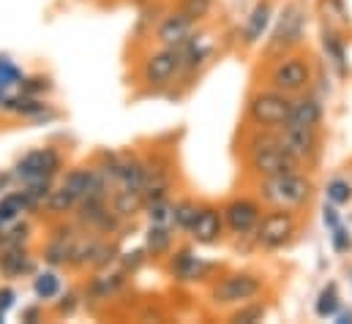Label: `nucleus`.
I'll return each mask as SVG.
<instances>
[{"label":"nucleus","instance_id":"1","mask_svg":"<svg viewBox=\"0 0 352 324\" xmlns=\"http://www.w3.org/2000/svg\"><path fill=\"white\" fill-rule=\"evenodd\" d=\"M252 191L263 202V207H281V210L303 213L314 199L317 183L311 180V174H306V169H295V172L252 180Z\"/></svg>","mask_w":352,"mask_h":324},{"label":"nucleus","instance_id":"2","mask_svg":"<svg viewBox=\"0 0 352 324\" xmlns=\"http://www.w3.org/2000/svg\"><path fill=\"white\" fill-rule=\"evenodd\" d=\"M249 128H252V126H249ZM241 153H243L246 174H249L252 180L303 169L300 163L295 161V159L276 142V134H273V131H263V128H252V134H246Z\"/></svg>","mask_w":352,"mask_h":324},{"label":"nucleus","instance_id":"3","mask_svg":"<svg viewBox=\"0 0 352 324\" xmlns=\"http://www.w3.org/2000/svg\"><path fill=\"white\" fill-rule=\"evenodd\" d=\"M314 80H317V69H314L311 55L303 47L276 55L265 66V84L273 90H281L292 98L300 93H309L314 87Z\"/></svg>","mask_w":352,"mask_h":324},{"label":"nucleus","instance_id":"4","mask_svg":"<svg viewBox=\"0 0 352 324\" xmlns=\"http://www.w3.org/2000/svg\"><path fill=\"white\" fill-rule=\"evenodd\" d=\"M265 294V278L252 270H227L210 278L208 303L213 308H235L249 300H260Z\"/></svg>","mask_w":352,"mask_h":324},{"label":"nucleus","instance_id":"5","mask_svg":"<svg viewBox=\"0 0 352 324\" xmlns=\"http://www.w3.org/2000/svg\"><path fill=\"white\" fill-rule=\"evenodd\" d=\"M303 227V213L298 210H281V207H265L254 232L249 235L254 248L260 251H281L287 245L295 243V238L300 235Z\"/></svg>","mask_w":352,"mask_h":324},{"label":"nucleus","instance_id":"6","mask_svg":"<svg viewBox=\"0 0 352 324\" xmlns=\"http://www.w3.org/2000/svg\"><path fill=\"white\" fill-rule=\"evenodd\" d=\"M289 109H292V95H287L281 90H273L267 84H260L246 98V123L252 128L278 131V128L287 126Z\"/></svg>","mask_w":352,"mask_h":324},{"label":"nucleus","instance_id":"7","mask_svg":"<svg viewBox=\"0 0 352 324\" xmlns=\"http://www.w3.org/2000/svg\"><path fill=\"white\" fill-rule=\"evenodd\" d=\"M306 27H309V11L300 3H287L281 8V14L273 16V30H270V38L263 49L265 60L292 52V49H300Z\"/></svg>","mask_w":352,"mask_h":324},{"label":"nucleus","instance_id":"8","mask_svg":"<svg viewBox=\"0 0 352 324\" xmlns=\"http://www.w3.org/2000/svg\"><path fill=\"white\" fill-rule=\"evenodd\" d=\"M180 69H183V49L159 47V49L148 52L145 60L140 63V80L151 93H162V90L177 84Z\"/></svg>","mask_w":352,"mask_h":324},{"label":"nucleus","instance_id":"9","mask_svg":"<svg viewBox=\"0 0 352 324\" xmlns=\"http://www.w3.org/2000/svg\"><path fill=\"white\" fill-rule=\"evenodd\" d=\"M263 202L254 194H235L221 205V216H224V229L230 238L243 240L254 232L260 216H263Z\"/></svg>","mask_w":352,"mask_h":324},{"label":"nucleus","instance_id":"10","mask_svg":"<svg viewBox=\"0 0 352 324\" xmlns=\"http://www.w3.org/2000/svg\"><path fill=\"white\" fill-rule=\"evenodd\" d=\"M164 259H167V275L177 284L208 281V278H213V270H216V264L202 259L194 251V245H175Z\"/></svg>","mask_w":352,"mask_h":324},{"label":"nucleus","instance_id":"11","mask_svg":"<svg viewBox=\"0 0 352 324\" xmlns=\"http://www.w3.org/2000/svg\"><path fill=\"white\" fill-rule=\"evenodd\" d=\"M60 166H63V156L58 148H36L14 163L11 174L19 185H28L36 180H55Z\"/></svg>","mask_w":352,"mask_h":324},{"label":"nucleus","instance_id":"12","mask_svg":"<svg viewBox=\"0 0 352 324\" xmlns=\"http://www.w3.org/2000/svg\"><path fill=\"white\" fill-rule=\"evenodd\" d=\"M273 134H276V142L303 169L314 166L320 153H322V131L320 128H289V126H284Z\"/></svg>","mask_w":352,"mask_h":324},{"label":"nucleus","instance_id":"13","mask_svg":"<svg viewBox=\"0 0 352 324\" xmlns=\"http://www.w3.org/2000/svg\"><path fill=\"white\" fill-rule=\"evenodd\" d=\"M194 33H197V19L194 16H188L183 8H170V11H164V16L156 22V27H153V41L159 44V47H175V49H183L191 38H194Z\"/></svg>","mask_w":352,"mask_h":324},{"label":"nucleus","instance_id":"14","mask_svg":"<svg viewBox=\"0 0 352 324\" xmlns=\"http://www.w3.org/2000/svg\"><path fill=\"white\" fill-rule=\"evenodd\" d=\"M227 229H224V216H221V205L213 202H202L199 213L188 229V240L194 245H216L224 240Z\"/></svg>","mask_w":352,"mask_h":324},{"label":"nucleus","instance_id":"15","mask_svg":"<svg viewBox=\"0 0 352 324\" xmlns=\"http://www.w3.org/2000/svg\"><path fill=\"white\" fill-rule=\"evenodd\" d=\"M322 117H325V106L309 90V93H300V95L292 98V109H289L287 126L289 128H320L322 126Z\"/></svg>","mask_w":352,"mask_h":324},{"label":"nucleus","instance_id":"16","mask_svg":"<svg viewBox=\"0 0 352 324\" xmlns=\"http://www.w3.org/2000/svg\"><path fill=\"white\" fill-rule=\"evenodd\" d=\"M270 25H273V3H270V0H260V3L249 11V16H246V22H243L241 44H243L246 49L257 47L265 38V33L270 30Z\"/></svg>","mask_w":352,"mask_h":324},{"label":"nucleus","instance_id":"17","mask_svg":"<svg viewBox=\"0 0 352 324\" xmlns=\"http://www.w3.org/2000/svg\"><path fill=\"white\" fill-rule=\"evenodd\" d=\"M3 112L8 115H16V117H28V120H52L55 112L50 109V104L38 95H28V93H19V95H8L6 104H3Z\"/></svg>","mask_w":352,"mask_h":324},{"label":"nucleus","instance_id":"18","mask_svg":"<svg viewBox=\"0 0 352 324\" xmlns=\"http://www.w3.org/2000/svg\"><path fill=\"white\" fill-rule=\"evenodd\" d=\"M33 273H36V259L30 256V251L25 245L0 248V275L22 278V275H33Z\"/></svg>","mask_w":352,"mask_h":324},{"label":"nucleus","instance_id":"19","mask_svg":"<svg viewBox=\"0 0 352 324\" xmlns=\"http://www.w3.org/2000/svg\"><path fill=\"white\" fill-rule=\"evenodd\" d=\"M126 284H129V273H126L123 267H118L115 273H101V275L90 278L88 297L96 300V303H104V300L120 294V292L126 289Z\"/></svg>","mask_w":352,"mask_h":324},{"label":"nucleus","instance_id":"20","mask_svg":"<svg viewBox=\"0 0 352 324\" xmlns=\"http://www.w3.org/2000/svg\"><path fill=\"white\" fill-rule=\"evenodd\" d=\"M175 248V229L173 227H162V224H151L145 232V251L153 259H164L170 251Z\"/></svg>","mask_w":352,"mask_h":324},{"label":"nucleus","instance_id":"21","mask_svg":"<svg viewBox=\"0 0 352 324\" xmlns=\"http://www.w3.org/2000/svg\"><path fill=\"white\" fill-rule=\"evenodd\" d=\"M109 207L115 210V216L120 221H129V218H134L137 213L145 210V196H142V191H112L109 194Z\"/></svg>","mask_w":352,"mask_h":324},{"label":"nucleus","instance_id":"22","mask_svg":"<svg viewBox=\"0 0 352 324\" xmlns=\"http://www.w3.org/2000/svg\"><path fill=\"white\" fill-rule=\"evenodd\" d=\"M322 49H325L328 60L336 66V71L342 77H347L350 74V66H347V44H344V38L333 27H325L322 30Z\"/></svg>","mask_w":352,"mask_h":324},{"label":"nucleus","instance_id":"23","mask_svg":"<svg viewBox=\"0 0 352 324\" xmlns=\"http://www.w3.org/2000/svg\"><path fill=\"white\" fill-rule=\"evenodd\" d=\"M60 292H63V278H60L58 270H41V273L33 275V294H36V300L50 303Z\"/></svg>","mask_w":352,"mask_h":324},{"label":"nucleus","instance_id":"24","mask_svg":"<svg viewBox=\"0 0 352 324\" xmlns=\"http://www.w3.org/2000/svg\"><path fill=\"white\" fill-rule=\"evenodd\" d=\"M199 205H202V202H197V199H191V196L173 199V229H175V232L188 235V229H191V224H194V218H197V213H199Z\"/></svg>","mask_w":352,"mask_h":324},{"label":"nucleus","instance_id":"25","mask_svg":"<svg viewBox=\"0 0 352 324\" xmlns=\"http://www.w3.org/2000/svg\"><path fill=\"white\" fill-rule=\"evenodd\" d=\"M267 316V305L263 300H249V303H241L235 308H230L227 314V322L232 324H260Z\"/></svg>","mask_w":352,"mask_h":324},{"label":"nucleus","instance_id":"26","mask_svg":"<svg viewBox=\"0 0 352 324\" xmlns=\"http://www.w3.org/2000/svg\"><path fill=\"white\" fill-rule=\"evenodd\" d=\"M342 308V294H339V286L336 284H328L320 289L317 300H314V314L320 319H333L336 311Z\"/></svg>","mask_w":352,"mask_h":324},{"label":"nucleus","instance_id":"27","mask_svg":"<svg viewBox=\"0 0 352 324\" xmlns=\"http://www.w3.org/2000/svg\"><path fill=\"white\" fill-rule=\"evenodd\" d=\"M88 183H90V166H77V169H72V172L63 177L60 188L69 191V194L77 199V205H80L82 196H85V191H88Z\"/></svg>","mask_w":352,"mask_h":324},{"label":"nucleus","instance_id":"28","mask_svg":"<svg viewBox=\"0 0 352 324\" xmlns=\"http://www.w3.org/2000/svg\"><path fill=\"white\" fill-rule=\"evenodd\" d=\"M325 199H328L331 205H336V207L350 205L352 183L347 180V177H333V180H328V185H325Z\"/></svg>","mask_w":352,"mask_h":324},{"label":"nucleus","instance_id":"29","mask_svg":"<svg viewBox=\"0 0 352 324\" xmlns=\"http://www.w3.org/2000/svg\"><path fill=\"white\" fill-rule=\"evenodd\" d=\"M72 243H74V240L52 238V240L47 243V248H44V262H47V264H52V267H63V264H69Z\"/></svg>","mask_w":352,"mask_h":324},{"label":"nucleus","instance_id":"30","mask_svg":"<svg viewBox=\"0 0 352 324\" xmlns=\"http://www.w3.org/2000/svg\"><path fill=\"white\" fill-rule=\"evenodd\" d=\"M47 210L52 213V216H66V213H72L74 207H77V199L69 194V191H63L60 185L58 188H52V194L47 196Z\"/></svg>","mask_w":352,"mask_h":324},{"label":"nucleus","instance_id":"31","mask_svg":"<svg viewBox=\"0 0 352 324\" xmlns=\"http://www.w3.org/2000/svg\"><path fill=\"white\" fill-rule=\"evenodd\" d=\"M145 213H148V221H151V224L173 227V196H170V199H159V202L145 205Z\"/></svg>","mask_w":352,"mask_h":324},{"label":"nucleus","instance_id":"32","mask_svg":"<svg viewBox=\"0 0 352 324\" xmlns=\"http://www.w3.org/2000/svg\"><path fill=\"white\" fill-rule=\"evenodd\" d=\"M22 69L8 58V55H0V90L8 93V87H19L22 82Z\"/></svg>","mask_w":352,"mask_h":324},{"label":"nucleus","instance_id":"33","mask_svg":"<svg viewBox=\"0 0 352 324\" xmlns=\"http://www.w3.org/2000/svg\"><path fill=\"white\" fill-rule=\"evenodd\" d=\"M28 238H30V227H28V224H16V221H14V227H11V229L0 232V248L25 245L28 243Z\"/></svg>","mask_w":352,"mask_h":324},{"label":"nucleus","instance_id":"34","mask_svg":"<svg viewBox=\"0 0 352 324\" xmlns=\"http://www.w3.org/2000/svg\"><path fill=\"white\" fill-rule=\"evenodd\" d=\"M151 256H148V251H145V245L142 248H134V251H126V253H120L118 256V262H120V267L129 273V275H134L145 262H148Z\"/></svg>","mask_w":352,"mask_h":324},{"label":"nucleus","instance_id":"35","mask_svg":"<svg viewBox=\"0 0 352 324\" xmlns=\"http://www.w3.org/2000/svg\"><path fill=\"white\" fill-rule=\"evenodd\" d=\"M19 90L28 93V95H38V98H44V93L52 90V82L47 80V77H22Z\"/></svg>","mask_w":352,"mask_h":324},{"label":"nucleus","instance_id":"36","mask_svg":"<svg viewBox=\"0 0 352 324\" xmlns=\"http://www.w3.org/2000/svg\"><path fill=\"white\" fill-rule=\"evenodd\" d=\"M175 5L177 8H183L188 16H194V19L199 22V19L213 8V0H177Z\"/></svg>","mask_w":352,"mask_h":324},{"label":"nucleus","instance_id":"37","mask_svg":"<svg viewBox=\"0 0 352 324\" xmlns=\"http://www.w3.org/2000/svg\"><path fill=\"white\" fill-rule=\"evenodd\" d=\"M331 245H333L336 253H347V251H352V235L344 224H339L336 229H331Z\"/></svg>","mask_w":352,"mask_h":324},{"label":"nucleus","instance_id":"38","mask_svg":"<svg viewBox=\"0 0 352 324\" xmlns=\"http://www.w3.org/2000/svg\"><path fill=\"white\" fill-rule=\"evenodd\" d=\"M55 300H58V305H55V314H58V316H72V314L80 308V294H74V292L58 294Z\"/></svg>","mask_w":352,"mask_h":324},{"label":"nucleus","instance_id":"39","mask_svg":"<svg viewBox=\"0 0 352 324\" xmlns=\"http://www.w3.org/2000/svg\"><path fill=\"white\" fill-rule=\"evenodd\" d=\"M322 224H325V229H328V232H331V229H336V227L342 224V218H339V210H336V205L325 202V210H322Z\"/></svg>","mask_w":352,"mask_h":324},{"label":"nucleus","instance_id":"40","mask_svg":"<svg viewBox=\"0 0 352 324\" xmlns=\"http://www.w3.org/2000/svg\"><path fill=\"white\" fill-rule=\"evenodd\" d=\"M16 305V292L11 289V286H3L0 289V311L6 314V311H11Z\"/></svg>","mask_w":352,"mask_h":324},{"label":"nucleus","instance_id":"41","mask_svg":"<svg viewBox=\"0 0 352 324\" xmlns=\"http://www.w3.org/2000/svg\"><path fill=\"white\" fill-rule=\"evenodd\" d=\"M333 319H336V324H352V311H347V308H339Z\"/></svg>","mask_w":352,"mask_h":324},{"label":"nucleus","instance_id":"42","mask_svg":"<svg viewBox=\"0 0 352 324\" xmlns=\"http://www.w3.org/2000/svg\"><path fill=\"white\" fill-rule=\"evenodd\" d=\"M38 316H41L38 308H25L22 311V322H38Z\"/></svg>","mask_w":352,"mask_h":324},{"label":"nucleus","instance_id":"43","mask_svg":"<svg viewBox=\"0 0 352 324\" xmlns=\"http://www.w3.org/2000/svg\"><path fill=\"white\" fill-rule=\"evenodd\" d=\"M11 180H14V174L8 172V174H0V191H6L8 185H11Z\"/></svg>","mask_w":352,"mask_h":324},{"label":"nucleus","instance_id":"44","mask_svg":"<svg viewBox=\"0 0 352 324\" xmlns=\"http://www.w3.org/2000/svg\"><path fill=\"white\" fill-rule=\"evenodd\" d=\"M6 98H8V93H6V90H0V109H3V104H6Z\"/></svg>","mask_w":352,"mask_h":324},{"label":"nucleus","instance_id":"45","mask_svg":"<svg viewBox=\"0 0 352 324\" xmlns=\"http://www.w3.org/2000/svg\"><path fill=\"white\" fill-rule=\"evenodd\" d=\"M3 319H6V314H3V311H0V324H3Z\"/></svg>","mask_w":352,"mask_h":324},{"label":"nucleus","instance_id":"46","mask_svg":"<svg viewBox=\"0 0 352 324\" xmlns=\"http://www.w3.org/2000/svg\"><path fill=\"white\" fill-rule=\"evenodd\" d=\"M137 3H145V0H137Z\"/></svg>","mask_w":352,"mask_h":324}]
</instances>
